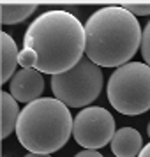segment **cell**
<instances>
[{
    "instance_id": "6da1fadb",
    "label": "cell",
    "mask_w": 150,
    "mask_h": 157,
    "mask_svg": "<svg viewBox=\"0 0 150 157\" xmlns=\"http://www.w3.org/2000/svg\"><path fill=\"white\" fill-rule=\"evenodd\" d=\"M85 27L69 11H44L29 25L20 50L21 69L64 74L79 64L85 53Z\"/></svg>"
},
{
    "instance_id": "7a4b0ae2",
    "label": "cell",
    "mask_w": 150,
    "mask_h": 157,
    "mask_svg": "<svg viewBox=\"0 0 150 157\" xmlns=\"http://www.w3.org/2000/svg\"><path fill=\"white\" fill-rule=\"evenodd\" d=\"M85 55L99 67H122L141 48L143 30L122 6L102 7L85 23Z\"/></svg>"
},
{
    "instance_id": "3957f363",
    "label": "cell",
    "mask_w": 150,
    "mask_h": 157,
    "mask_svg": "<svg viewBox=\"0 0 150 157\" xmlns=\"http://www.w3.org/2000/svg\"><path fill=\"white\" fill-rule=\"evenodd\" d=\"M74 118L69 106L55 97H41L25 104L16 125V136L32 154L51 155L72 134Z\"/></svg>"
},
{
    "instance_id": "277c9868",
    "label": "cell",
    "mask_w": 150,
    "mask_h": 157,
    "mask_svg": "<svg viewBox=\"0 0 150 157\" xmlns=\"http://www.w3.org/2000/svg\"><path fill=\"white\" fill-rule=\"evenodd\" d=\"M110 104L122 115H141L150 109V65L129 62L111 72L106 86Z\"/></svg>"
},
{
    "instance_id": "5b68a950",
    "label": "cell",
    "mask_w": 150,
    "mask_h": 157,
    "mask_svg": "<svg viewBox=\"0 0 150 157\" xmlns=\"http://www.w3.org/2000/svg\"><path fill=\"white\" fill-rule=\"evenodd\" d=\"M104 76L97 64L83 57L76 67L64 74L51 76V92L55 99L69 108H85L99 97Z\"/></svg>"
},
{
    "instance_id": "8992f818",
    "label": "cell",
    "mask_w": 150,
    "mask_h": 157,
    "mask_svg": "<svg viewBox=\"0 0 150 157\" xmlns=\"http://www.w3.org/2000/svg\"><path fill=\"white\" fill-rule=\"evenodd\" d=\"M115 132V118L108 109L101 106L83 108L74 117L72 138L79 147L87 150H97L111 143Z\"/></svg>"
},
{
    "instance_id": "52a82bcc",
    "label": "cell",
    "mask_w": 150,
    "mask_h": 157,
    "mask_svg": "<svg viewBox=\"0 0 150 157\" xmlns=\"http://www.w3.org/2000/svg\"><path fill=\"white\" fill-rule=\"evenodd\" d=\"M44 92V78L43 72L36 69H20L16 71L13 79L9 81V94L18 102L30 104L41 99Z\"/></svg>"
},
{
    "instance_id": "ba28073f",
    "label": "cell",
    "mask_w": 150,
    "mask_h": 157,
    "mask_svg": "<svg viewBox=\"0 0 150 157\" xmlns=\"http://www.w3.org/2000/svg\"><path fill=\"white\" fill-rule=\"evenodd\" d=\"M143 147V138L134 127L118 129L111 140V152L117 157H138Z\"/></svg>"
},
{
    "instance_id": "9c48e42d",
    "label": "cell",
    "mask_w": 150,
    "mask_h": 157,
    "mask_svg": "<svg viewBox=\"0 0 150 157\" xmlns=\"http://www.w3.org/2000/svg\"><path fill=\"white\" fill-rule=\"evenodd\" d=\"M0 48H2V55H0V60H2V74H0V83H7L13 79V76L16 74V67L20 64V50L16 46L14 39L2 32L0 34Z\"/></svg>"
},
{
    "instance_id": "30bf717a",
    "label": "cell",
    "mask_w": 150,
    "mask_h": 157,
    "mask_svg": "<svg viewBox=\"0 0 150 157\" xmlns=\"http://www.w3.org/2000/svg\"><path fill=\"white\" fill-rule=\"evenodd\" d=\"M37 2H0V21L2 25H16L25 21L37 11Z\"/></svg>"
},
{
    "instance_id": "8fae6325",
    "label": "cell",
    "mask_w": 150,
    "mask_h": 157,
    "mask_svg": "<svg viewBox=\"0 0 150 157\" xmlns=\"http://www.w3.org/2000/svg\"><path fill=\"white\" fill-rule=\"evenodd\" d=\"M0 104H2V109H0V117H2L0 138L6 140L9 134H13V131H16L21 109L18 106V101L9 92H0Z\"/></svg>"
},
{
    "instance_id": "7c38bea8",
    "label": "cell",
    "mask_w": 150,
    "mask_h": 157,
    "mask_svg": "<svg viewBox=\"0 0 150 157\" xmlns=\"http://www.w3.org/2000/svg\"><path fill=\"white\" fill-rule=\"evenodd\" d=\"M122 7L129 11L133 16H148L150 14V2H124Z\"/></svg>"
},
{
    "instance_id": "4fadbf2b",
    "label": "cell",
    "mask_w": 150,
    "mask_h": 157,
    "mask_svg": "<svg viewBox=\"0 0 150 157\" xmlns=\"http://www.w3.org/2000/svg\"><path fill=\"white\" fill-rule=\"evenodd\" d=\"M141 57L145 64L150 65V21L143 29V37H141Z\"/></svg>"
},
{
    "instance_id": "5bb4252c",
    "label": "cell",
    "mask_w": 150,
    "mask_h": 157,
    "mask_svg": "<svg viewBox=\"0 0 150 157\" xmlns=\"http://www.w3.org/2000/svg\"><path fill=\"white\" fill-rule=\"evenodd\" d=\"M74 157H104L101 152H97V150H87V148H83L81 152H78Z\"/></svg>"
},
{
    "instance_id": "9a60e30c",
    "label": "cell",
    "mask_w": 150,
    "mask_h": 157,
    "mask_svg": "<svg viewBox=\"0 0 150 157\" xmlns=\"http://www.w3.org/2000/svg\"><path fill=\"white\" fill-rule=\"evenodd\" d=\"M138 157H150V141L143 147V150L140 152V155H138Z\"/></svg>"
},
{
    "instance_id": "2e32d148",
    "label": "cell",
    "mask_w": 150,
    "mask_h": 157,
    "mask_svg": "<svg viewBox=\"0 0 150 157\" xmlns=\"http://www.w3.org/2000/svg\"><path fill=\"white\" fill-rule=\"evenodd\" d=\"M25 157H51V155H44V154H32V152H29Z\"/></svg>"
},
{
    "instance_id": "e0dca14e",
    "label": "cell",
    "mask_w": 150,
    "mask_h": 157,
    "mask_svg": "<svg viewBox=\"0 0 150 157\" xmlns=\"http://www.w3.org/2000/svg\"><path fill=\"white\" fill-rule=\"evenodd\" d=\"M147 134H148V138H150V122H148V127H147Z\"/></svg>"
}]
</instances>
